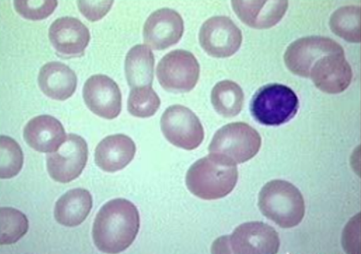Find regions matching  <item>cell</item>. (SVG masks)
<instances>
[{
    "mask_svg": "<svg viewBox=\"0 0 361 254\" xmlns=\"http://www.w3.org/2000/svg\"><path fill=\"white\" fill-rule=\"evenodd\" d=\"M240 20L250 27L269 29L278 24L288 9V1H232Z\"/></svg>",
    "mask_w": 361,
    "mask_h": 254,
    "instance_id": "17",
    "label": "cell"
},
{
    "mask_svg": "<svg viewBox=\"0 0 361 254\" xmlns=\"http://www.w3.org/2000/svg\"><path fill=\"white\" fill-rule=\"evenodd\" d=\"M114 1L110 0H80L78 1L79 11L91 22L99 21L111 9Z\"/></svg>",
    "mask_w": 361,
    "mask_h": 254,
    "instance_id": "28",
    "label": "cell"
},
{
    "mask_svg": "<svg viewBox=\"0 0 361 254\" xmlns=\"http://www.w3.org/2000/svg\"><path fill=\"white\" fill-rule=\"evenodd\" d=\"M329 26L338 37L353 44H360V8L358 6L340 8L330 18Z\"/></svg>",
    "mask_w": 361,
    "mask_h": 254,
    "instance_id": "23",
    "label": "cell"
},
{
    "mask_svg": "<svg viewBox=\"0 0 361 254\" xmlns=\"http://www.w3.org/2000/svg\"><path fill=\"white\" fill-rule=\"evenodd\" d=\"M279 247V236L273 227L252 222L237 227L231 236L217 239L212 246V253L275 254Z\"/></svg>",
    "mask_w": 361,
    "mask_h": 254,
    "instance_id": "4",
    "label": "cell"
},
{
    "mask_svg": "<svg viewBox=\"0 0 361 254\" xmlns=\"http://www.w3.org/2000/svg\"><path fill=\"white\" fill-rule=\"evenodd\" d=\"M183 31V20L178 12L170 8L159 9L145 23V44L152 49L163 51L179 42Z\"/></svg>",
    "mask_w": 361,
    "mask_h": 254,
    "instance_id": "13",
    "label": "cell"
},
{
    "mask_svg": "<svg viewBox=\"0 0 361 254\" xmlns=\"http://www.w3.org/2000/svg\"><path fill=\"white\" fill-rule=\"evenodd\" d=\"M23 165V151L14 139L0 136V179H11L20 172Z\"/></svg>",
    "mask_w": 361,
    "mask_h": 254,
    "instance_id": "26",
    "label": "cell"
},
{
    "mask_svg": "<svg viewBox=\"0 0 361 254\" xmlns=\"http://www.w3.org/2000/svg\"><path fill=\"white\" fill-rule=\"evenodd\" d=\"M332 53H345V51L331 39L310 36L293 42L287 48L284 61L293 75L310 77V70L317 60Z\"/></svg>",
    "mask_w": 361,
    "mask_h": 254,
    "instance_id": "10",
    "label": "cell"
},
{
    "mask_svg": "<svg viewBox=\"0 0 361 254\" xmlns=\"http://www.w3.org/2000/svg\"><path fill=\"white\" fill-rule=\"evenodd\" d=\"M200 64L194 54L185 50H176L166 54L159 63L157 76L161 86L167 91L188 93L199 80Z\"/></svg>",
    "mask_w": 361,
    "mask_h": 254,
    "instance_id": "7",
    "label": "cell"
},
{
    "mask_svg": "<svg viewBox=\"0 0 361 254\" xmlns=\"http://www.w3.org/2000/svg\"><path fill=\"white\" fill-rule=\"evenodd\" d=\"M29 229L25 215L12 208H0V245H11L20 241Z\"/></svg>",
    "mask_w": 361,
    "mask_h": 254,
    "instance_id": "24",
    "label": "cell"
},
{
    "mask_svg": "<svg viewBox=\"0 0 361 254\" xmlns=\"http://www.w3.org/2000/svg\"><path fill=\"white\" fill-rule=\"evenodd\" d=\"M140 225L135 205L125 198H116L100 209L94 220L93 239L97 249L119 253L135 241Z\"/></svg>",
    "mask_w": 361,
    "mask_h": 254,
    "instance_id": "1",
    "label": "cell"
},
{
    "mask_svg": "<svg viewBox=\"0 0 361 254\" xmlns=\"http://www.w3.org/2000/svg\"><path fill=\"white\" fill-rule=\"evenodd\" d=\"M83 99L90 110L100 118L113 120L121 113L122 96L120 88L106 75L90 77L85 83Z\"/></svg>",
    "mask_w": 361,
    "mask_h": 254,
    "instance_id": "12",
    "label": "cell"
},
{
    "mask_svg": "<svg viewBox=\"0 0 361 254\" xmlns=\"http://www.w3.org/2000/svg\"><path fill=\"white\" fill-rule=\"evenodd\" d=\"M154 53L146 45H137L128 52L125 71L131 89L152 87L154 78Z\"/></svg>",
    "mask_w": 361,
    "mask_h": 254,
    "instance_id": "21",
    "label": "cell"
},
{
    "mask_svg": "<svg viewBox=\"0 0 361 254\" xmlns=\"http://www.w3.org/2000/svg\"><path fill=\"white\" fill-rule=\"evenodd\" d=\"M200 44L210 56L228 58L240 50L243 42L241 30L230 18L215 16L200 28Z\"/></svg>",
    "mask_w": 361,
    "mask_h": 254,
    "instance_id": "11",
    "label": "cell"
},
{
    "mask_svg": "<svg viewBox=\"0 0 361 254\" xmlns=\"http://www.w3.org/2000/svg\"><path fill=\"white\" fill-rule=\"evenodd\" d=\"M298 108L296 94L281 84H269L259 89L250 104V113L256 122L267 126H279L290 122Z\"/></svg>",
    "mask_w": 361,
    "mask_h": 254,
    "instance_id": "5",
    "label": "cell"
},
{
    "mask_svg": "<svg viewBox=\"0 0 361 254\" xmlns=\"http://www.w3.org/2000/svg\"><path fill=\"white\" fill-rule=\"evenodd\" d=\"M49 39L54 49L63 57H80L90 41L89 29L73 17H62L49 29Z\"/></svg>",
    "mask_w": 361,
    "mask_h": 254,
    "instance_id": "15",
    "label": "cell"
},
{
    "mask_svg": "<svg viewBox=\"0 0 361 254\" xmlns=\"http://www.w3.org/2000/svg\"><path fill=\"white\" fill-rule=\"evenodd\" d=\"M161 106V99L152 87L131 89L128 100V110L134 117L148 118L154 116Z\"/></svg>",
    "mask_w": 361,
    "mask_h": 254,
    "instance_id": "25",
    "label": "cell"
},
{
    "mask_svg": "<svg viewBox=\"0 0 361 254\" xmlns=\"http://www.w3.org/2000/svg\"><path fill=\"white\" fill-rule=\"evenodd\" d=\"M238 168L224 157L209 154L194 163L186 175L188 189L194 196L214 201L228 196L238 182Z\"/></svg>",
    "mask_w": 361,
    "mask_h": 254,
    "instance_id": "2",
    "label": "cell"
},
{
    "mask_svg": "<svg viewBox=\"0 0 361 254\" xmlns=\"http://www.w3.org/2000/svg\"><path fill=\"white\" fill-rule=\"evenodd\" d=\"M136 144L123 134L109 136L97 145L95 163L102 170L116 172L130 165L136 154Z\"/></svg>",
    "mask_w": 361,
    "mask_h": 254,
    "instance_id": "18",
    "label": "cell"
},
{
    "mask_svg": "<svg viewBox=\"0 0 361 254\" xmlns=\"http://www.w3.org/2000/svg\"><path fill=\"white\" fill-rule=\"evenodd\" d=\"M24 140L37 152L51 153L66 140L64 127L59 120L41 115L30 120L23 130Z\"/></svg>",
    "mask_w": 361,
    "mask_h": 254,
    "instance_id": "16",
    "label": "cell"
},
{
    "mask_svg": "<svg viewBox=\"0 0 361 254\" xmlns=\"http://www.w3.org/2000/svg\"><path fill=\"white\" fill-rule=\"evenodd\" d=\"M161 127L167 141L183 149L197 148L204 139V130L200 119L183 106H169L162 115Z\"/></svg>",
    "mask_w": 361,
    "mask_h": 254,
    "instance_id": "8",
    "label": "cell"
},
{
    "mask_svg": "<svg viewBox=\"0 0 361 254\" xmlns=\"http://www.w3.org/2000/svg\"><path fill=\"white\" fill-rule=\"evenodd\" d=\"M38 81L42 92L57 101L70 99L78 86L75 72L69 66L59 62L48 63L42 66Z\"/></svg>",
    "mask_w": 361,
    "mask_h": 254,
    "instance_id": "19",
    "label": "cell"
},
{
    "mask_svg": "<svg viewBox=\"0 0 361 254\" xmlns=\"http://www.w3.org/2000/svg\"><path fill=\"white\" fill-rule=\"evenodd\" d=\"M211 99L216 111L226 118L236 117L243 107V89L232 81L225 80L217 83L212 89Z\"/></svg>",
    "mask_w": 361,
    "mask_h": 254,
    "instance_id": "22",
    "label": "cell"
},
{
    "mask_svg": "<svg viewBox=\"0 0 361 254\" xmlns=\"http://www.w3.org/2000/svg\"><path fill=\"white\" fill-rule=\"evenodd\" d=\"M13 4L18 14L34 21L47 19L58 6L55 0H16Z\"/></svg>",
    "mask_w": 361,
    "mask_h": 254,
    "instance_id": "27",
    "label": "cell"
},
{
    "mask_svg": "<svg viewBox=\"0 0 361 254\" xmlns=\"http://www.w3.org/2000/svg\"><path fill=\"white\" fill-rule=\"evenodd\" d=\"M259 207L267 219L286 229L299 225L305 213L302 193L285 180H273L262 187Z\"/></svg>",
    "mask_w": 361,
    "mask_h": 254,
    "instance_id": "3",
    "label": "cell"
},
{
    "mask_svg": "<svg viewBox=\"0 0 361 254\" xmlns=\"http://www.w3.org/2000/svg\"><path fill=\"white\" fill-rule=\"evenodd\" d=\"M87 160V141L80 136L69 134L57 151L48 153L47 171L56 182L70 183L82 174Z\"/></svg>",
    "mask_w": 361,
    "mask_h": 254,
    "instance_id": "9",
    "label": "cell"
},
{
    "mask_svg": "<svg viewBox=\"0 0 361 254\" xmlns=\"http://www.w3.org/2000/svg\"><path fill=\"white\" fill-rule=\"evenodd\" d=\"M310 77L321 91L338 94L350 86L353 71L345 53H332L317 60L310 70Z\"/></svg>",
    "mask_w": 361,
    "mask_h": 254,
    "instance_id": "14",
    "label": "cell"
},
{
    "mask_svg": "<svg viewBox=\"0 0 361 254\" xmlns=\"http://www.w3.org/2000/svg\"><path fill=\"white\" fill-rule=\"evenodd\" d=\"M93 208V198L83 189L67 191L55 204V220L67 227H75L87 220Z\"/></svg>",
    "mask_w": 361,
    "mask_h": 254,
    "instance_id": "20",
    "label": "cell"
},
{
    "mask_svg": "<svg viewBox=\"0 0 361 254\" xmlns=\"http://www.w3.org/2000/svg\"><path fill=\"white\" fill-rule=\"evenodd\" d=\"M259 133L246 123L226 125L218 130L208 148L210 154L224 157L238 165L254 158L259 152Z\"/></svg>",
    "mask_w": 361,
    "mask_h": 254,
    "instance_id": "6",
    "label": "cell"
}]
</instances>
